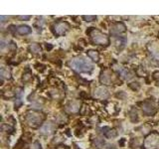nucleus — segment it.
<instances>
[{"mask_svg":"<svg viewBox=\"0 0 159 149\" xmlns=\"http://www.w3.org/2000/svg\"><path fill=\"white\" fill-rule=\"evenodd\" d=\"M69 66L78 73H91L93 70V65L83 58H75L69 62Z\"/></svg>","mask_w":159,"mask_h":149,"instance_id":"f257e3e1","label":"nucleus"},{"mask_svg":"<svg viewBox=\"0 0 159 149\" xmlns=\"http://www.w3.org/2000/svg\"><path fill=\"white\" fill-rule=\"evenodd\" d=\"M89 35L91 37L93 44L97 45H103V46H107L109 44V39L106 34H103L99 30L97 29H91L89 31Z\"/></svg>","mask_w":159,"mask_h":149,"instance_id":"f03ea898","label":"nucleus"},{"mask_svg":"<svg viewBox=\"0 0 159 149\" xmlns=\"http://www.w3.org/2000/svg\"><path fill=\"white\" fill-rule=\"evenodd\" d=\"M44 114L40 113L39 111H29L26 115V121L30 126L37 127L44 120Z\"/></svg>","mask_w":159,"mask_h":149,"instance_id":"7ed1b4c3","label":"nucleus"},{"mask_svg":"<svg viewBox=\"0 0 159 149\" xmlns=\"http://www.w3.org/2000/svg\"><path fill=\"white\" fill-rule=\"evenodd\" d=\"M143 146L145 149H159V134L156 132L148 134L144 140Z\"/></svg>","mask_w":159,"mask_h":149,"instance_id":"20e7f679","label":"nucleus"},{"mask_svg":"<svg viewBox=\"0 0 159 149\" xmlns=\"http://www.w3.org/2000/svg\"><path fill=\"white\" fill-rule=\"evenodd\" d=\"M69 28H70V25L68 22L61 21V22H58L55 24L54 31H55V34L58 35V36H62V35H64L68 31Z\"/></svg>","mask_w":159,"mask_h":149,"instance_id":"39448f33","label":"nucleus"},{"mask_svg":"<svg viewBox=\"0 0 159 149\" xmlns=\"http://www.w3.org/2000/svg\"><path fill=\"white\" fill-rule=\"evenodd\" d=\"M125 25L121 22H117V23H113L111 25V33L113 35H116V34H120L125 32Z\"/></svg>","mask_w":159,"mask_h":149,"instance_id":"423d86ee","label":"nucleus"},{"mask_svg":"<svg viewBox=\"0 0 159 149\" xmlns=\"http://www.w3.org/2000/svg\"><path fill=\"white\" fill-rule=\"evenodd\" d=\"M101 83L104 84H111L112 82V78H111V72L109 70H103L101 73Z\"/></svg>","mask_w":159,"mask_h":149,"instance_id":"0eeeda50","label":"nucleus"},{"mask_svg":"<svg viewBox=\"0 0 159 149\" xmlns=\"http://www.w3.org/2000/svg\"><path fill=\"white\" fill-rule=\"evenodd\" d=\"M142 111L146 114V115H152L155 113L156 109L154 107V104L150 102H144L142 103Z\"/></svg>","mask_w":159,"mask_h":149,"instance_id":"6e6552de","label":"nucleus"},{"mask_svg":"<svg viewBox=\"0 0 159 149\" xmlns=\"http://www.w3.org/2000/svg\"><path fill=\"white\" fill-rule=\"evenodd\" d=\"M108 96H109V93L107 92V89L102 88V87L97 88L96 89H94V97L99 98V99H106L108 97Z\"/></svg>","mask_w":159,"mask_h":149,"instance_id":"1a4fd4ad","label":"nucleus"},{"mask_svg":"<svg viewBox=\"0 0 159 149\" xmlns=\"http://www.w3.org/2000/svg\"><path fill=\"white\" fill-rule=\"evenodd\" d=\"M54 130H55V125L53 123L49 122V123L44 124L40 132H41V134H43V135H50V134H52L54 132Z\"/></svg>","mask_w":159,"mask_h":149,"instance_id":"9d476101","label":"nucleus"},{"mask_svg":"<svg viewBox=\"0 0 159 149\" xmlns=\"http://www.w3.org/2000/svg\"><path fill=\"white\" fill-rule=\"evenodd\" d=\"M80 106H81V103L79 102H72L67 106L66 111L70 113H76L80 111Z\"/></svg>","mask_w":159,"mask_h":149,"instance_id":"9b49d317","label":"nucleus"},{"mask_svg":"<svg viewBox=\"0 0 159 149\" xmlns=\"http://www.w3.org/2000/svg\"><path fill=\"white\" fill-rule=\"evenodd\" d=\"M31 28L27 25H21V26H19L17 28V33L20 34V35H27V34H30L31 33Z\"/></svg>","mask_w":159,"mask_h":149,"instance_id":"f8f14e48","label":"nucleus"},{"mask_svg":"<svg viewBox=\"0 0 159 149\" xmlns=\"http://www.w3.org/2000/svg\"><path fill=\"white\" fill-rule=\"evenodd\" d=\"M87 54H88V56L93 60V61L98 62V60H99V54H98V51H94V50H89V51L87 52Z\"/></svg>","mask_w":159,"mask_h":149,"instance_id":"ddd939ff","label":"nucleus"},{"mask_svg":"<svg viewBox=\"0 0 159 149\" xmlns=\"http://www.w3.org/2000/svg\"><path fill=\"white\" fill-rule=\"evenodd\" d=\"M29 49H30V51H31L32 53H34V54H38V53L41 52V47H40L39 44H36V43L30 45Z\"/></svg>","mask_w":159,"mask_h":149,"instance_id":"4468645a","label":"nucleus"},{"mask_svg":"<svg viewBox=\"0 0 159 149\" xmlns=\"http://www.w3.org/2000/svg\"><path fill=\"white\" fill-rule=\"evenodd\" d=\"M0 74H1V79H3L4 78L6 79H10V71L8 69H5V68H2L1 69V72H0Z\"/></svg>","mask_w":159,"mask_h":149,"instance_id":"2eb2a0df","label":"nucleus"},{"mask_svg":"<svg viewBox=\"0 0 159 149\" xmlns=\"http://www.w3.org/2000/svg\"><path fill=\"white\" fill-rule=\"evenodd\" d=\"M93 144H94V146H96L97 148H102L103 146V144H104V141L102 140V139H99V138H96V139H94V141H93Z\"/></svg>","mask_w":159,"mask_h":149,"instance_id":"dca6fc26","label":"nucleus"},{"mask_svg":"<svg viewBox=\"0 0 159 149\" xmlns=\"http://www.w3.org/2000/svg\"><path fill=\"white\" fill-rule=\"evenodd\" d=\"M83 19L84 21H88V22H91V21H93V20L97 19V16H94V15H84L83 16Z\"/></svg>","mask_w":159,"mask_h":149,"instance_id":"f3484780","label":"nucleus"},{"mask_svg":"<svg viewBox=\"0 0 159 149\" xmlns=\"http://www.w3.org/2000/svg\"><path fill=\"white\" fill-rule=\"evenodd\" d=\"M104 134H106V136L108 137V138H111V137H114L116 135V132L114 130H108V131H106L104 132Z\"/></svg>","mask_w":159,"mask_h":149,"instance_id":"a211bd4d","label":"nucleus"},{"mask_svg":"<svg viewBox=\"0 0 159 149\" xmlns=\"http://www.w3.org/2000/svg\"><path fill=\"white\" fill-rule=\"evenodd\" d=\"M31 149H41V144L39 142H35L31 146Z\"/></svg>","mask_w":159,"mask_h":149,"instance_id":"6ab92c4d","label":"nucleus"},{"mask_svg":"<svg viewBox=\"0 0 159 149\" xmlns=\"http://www.w3.org/2000/svg\"><path fill=\"white\" fill-rule=\"evenodd\" d=\"M30 18H31V16H18V19H20V20H29Z\"/></svg>","mask_w":159,"mask_h":149,"instance_id":"aec40b11","label":"nucleus"},{"mask_svg":"<svg viewBox=\"0 0 159 149\" xmlns=\"http://www.w3.org/2000/svg\"><path fill=\"white\" fill-rule=\"evenodd\" d=\"M29 79H30V74H24V76H23L24 81H28Z\"/></svg>","mask_w":159,"mask_h":149,"instance_id":"412c9836","label":"nucleus"},{"mask_svg":"<svg viewBox=\"0 0 159 149\" xmlns=\"http://www.w3.org/2000/svg\"><path fill=\"white\" fill-rule=\"evenodd\" d=\"M8 17H6V16H0V19H1V22H5L6 20L5 19H7Z\"/></svg>","mask_w":159,"mask_h":149,"instance_id":"4be33fe9","label":"nucleus"},{"mask_svg":"<svg viewBox=\"0 0 159 149\" xmlns=\"http://www.w3.org/2000/svg\"><path fill=\"white\" fill-rule=\"evenodd\" d=\"M107 149H116V147H114V146H108Z\"/></svg>","mask_w":159,"mask_h":149,"instance_id":"5701e85b","label":"nucleus"},{"mask_svg":"<svg viewBox=\"0 0 159 149\" xmlns=\"http://www.w3.org/2000/svg\"><path fill=\"white\" fill-rule=\"evenodd\" d=\"M58 149H67V148H65V147H60V148H58Z\"/></svg>","mask_w":159,"mask_h":149,"instance_id":"b1692460","label":"nucleus"},{"mask_svg":"<svg viewBox=\"0 0 159 149\" xmlns=\"http://www.w3.org/2000/svg\"><path fill=\"white\" fill-rule=\"evenodd\" d=\"M157 83H158V84H159V77L157 78Z\"/></svg>","mask_w":159,"mask_h":149,"instance_id":"393cba45","label":"nucleus"},{"mask_svg":"<svg viewBox=\"0 0 159 149\" xmlns=\"http://www.w3.org/2000/svg\"><path fill=\"white\" fill-rule=\"evenodd\" d=\"M158 104H159V102H158Z\"/></svg>","mask_w":159,"mask_h":149,"instance_id":"a878e982","label":"nucleus"}]
</instances>
